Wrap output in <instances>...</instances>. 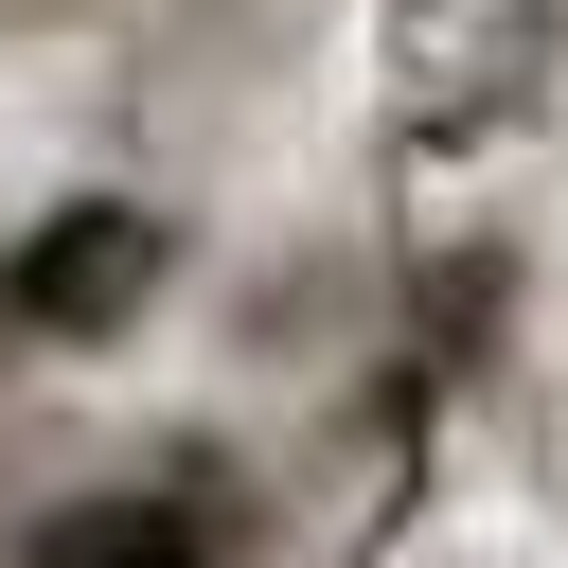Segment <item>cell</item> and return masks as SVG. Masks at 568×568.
I'll list each match as a JSON object with an SVG mask.
<instances>
[{
  "instance_id": "1",
  "label": "cell",
  "mask_w": 568,
  "mask_h": 568,
  "mask_svg": "<svg viewBox=\"0 0 568 568\" xmlns=\"http://www.w3.org/2000/svg\"><path fill=\"white\" fill-rule=\"evenodd\" d=\"M160 284H178V231H160L142 195H53V213L0 248V320L53 337V355H124V337L160 320Z\"/></svg>"
},
{
  "instance_id": "2",
  "label": "cell",
  "mask_w": 568,
  "mask_h": 568,
  "mask_svg": "<svg viewBox=\"0 0 568 568\" xmlns=\"http://www.w3.org/2000/svg\"><path fill=\"white\" fill-rule=\"evenodd\" d=\"M0 568H213V515H195L178 479H89V497H53Z\"/></svg>"
}]
</instances>
